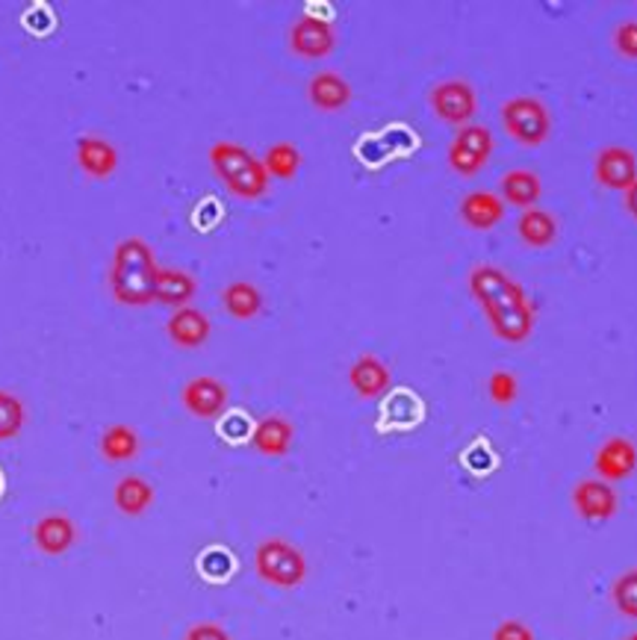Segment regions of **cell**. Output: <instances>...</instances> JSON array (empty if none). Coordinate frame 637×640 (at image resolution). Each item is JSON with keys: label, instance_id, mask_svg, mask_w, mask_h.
<instances>
[{"label": "cell", "instance_id": "cell-23", "mask_svg": "<svg viewBox=\"0 0 637 640\" xmlns=\"http://www.w3.org/2000/svg\"><path fill=\"white\" fill-rule=\"evenodd\" d=\"M221 304H225V311L233 319L251 322L263 313V292L251 280H233L221 292Z\"/></svg>", "mask_w": 637, "mask_h": 640}, {"label": "cell", "instance_id": "cell-17", "mask_svg": "<svg viewBox=\"0 0 637 640\" xmlns=\"http://www.w3.org/2000/svg\"><path fill=\"white\" fill-rule=\"evenodd\" d=\"M349 384L360 399H381L389 390V366L375 354H360L349 366Z\"/></svg>", "mask_w": 637, "mask_h": 640}, {"label": "cell", "instance_id": "cell-13", "mask_svg": "<svg viewBox=\"0 0 637 640\" xmlns=\"http://www.w3.org/2000/svg\"><path fill=\"white\" fill-rule=\"evenodd\" d=\"M593 470L602 481H626L637 470V446L628 437H611L597 449Z\"/></svg>", "mask_w": 637, "mask_h": 640}, {"label": "cell", "instance_id": "cell-35", "mask_svg": "<svg viewBox=\"0 0 637 640\" xmlns=\"http://www.w3.org/2000/svg\"><path fill=\"white\" fill-rule=\"evenodd\" d=\"M623 204H626V213L632 216V219L637 221V181L628 186L626 192H623Z\"/></svg>", "mask_w": 637, "mask_h": 640}, {"label": "cell", "instance_id": "cell-34", "mask_svg": "<svg viewBox=\"0 0 637 640\" xmlns=\"http://www.w3.org/2000/svg\"><path fill=\"white\" fill-rule=\"evenodd\" d=\"M493 640H534V631L528 629L526 623L505 620L496 626V631H493Z\"/></svg>", "mask_w": 637, "mask_h": 640}, {"label": "cell", "instance_id": "cell-30", "mask_svg": "<svg viewBox=\"0 0 637 640\" xmlns=\"http://www.w3.org/2000/svg\"><path fill=\"white\" fill-rule=\"evenodd\" d=\"M488 393H490V399L496 401V404H502V408H508V404H514V401H517V396H519L517 375H514V372H508V370H496L488 381Z\"/></svg>", "mask_w": 637, "mask_h": 640}, {"label": "cell", "instance_id": "cell-16", "mask_svg": "<svg viewBox=\"0 0 637 640\" xmlns=\"http://www.w3.org/2000/svg\"><path fill=\"white\" fill-rule=\"evenodd\" d=\"M505 201L498 198V192L476 190L460 201V221L472 230H493L498 221L505 219Z\"/></svg>", "mask_w": 637, "mask_h": 640}, {"label": "cell", "instance_id": "cell-27", "mask_svg": "<svg viewBox=\"0 0 637 640\" xmlns=\"http://www.w3.org/2000/svg\"><path fill=\"white\" fill-rule=\"evenodd\" d=\"M27 422V408L24 401L10 390H0V443H10L24 431Z\"/></svg>", "mask_w": 637, "mask_h": 640}, {"label": "cell", "instance_id": "cell-7", "mask_svg": "<svg viewBox=\"0 0 637 640\" xmlns=\"http://www.w3.org/2000/svg\"><path fill=\"white\" fill-rule=\"evenodd\" d=\"M429 107L443 124L467 128L478 112V95L472 83L467 81H443L429 92Z\"/></svg>", "mask_w": 637, "mask_h": 640}, {"label": "cell", "instance_id": "cell-25", "mask_svg": "<svg viewBox=\"0 0 637 640\" xmlns=\"http://www.w3.org/2000/svg\"><path fill=\"white\" fill-rule=\"evenodd\" d=\"M100 455L110 463H128L140 455V434L130 425H110L100 437Z\"/></svg>", "mask_w": 637, "mask_h": 640}, {"label": "cell", "instance_id": "cell-32", "mask_svg": "<svg viewBox=\"0 0 637 640\" xmlns=\"http://www.w3.org/2000/svg\"><path fill=\"white\" fill-rule=\"evenodd\" d=\"M219 431H221V437H228V440H245V437L251 440V431H254V425L249 422V416H242V413H230V416L221 420Z\"/></svg>", "mask_w": 637, "mask_h": 640}, {"label": "cell", "instance_id": "cell-12", "mask_svg": "<svg viewBox=\"0 0 637 640\" xmlns=\"http://www.w3.org/2000/svg\"><path fill=\"white\" fill-rule=\"evenodd\" d=\"M74 157H77L80 171L92 178V181H107L119 169V150L110 140L104 136H80L77 148H74Z\"/></svg>", "mask_w": 637, "mask_h": 640}, {"label": "cell", "instance_id": "cell-11", "mask_svg": "<svg viewBox=\"0 0 637 640\" xmlns=\"http://www.w3.org/2000/svg\"><path fill=\"white\" fill-rule=\"evenodd\" d=\"M573 508L581 520L605 522L611 520L620 508L617 491L602 479H585L573 487Z\"/></svg>", "mask_w": 637, "mask_h": 640}, {"label": "cell", "instance_id": "cell-3", "mask_svg": "<svg viewBox=\"0 0 637 640\" xmlns=\"http://www.w3.org/2000/svg\"><path fill=\"white\" fill-rule=\"evenodd\" d=\"M209 166L216 178L225 183L230 195L242 201H260L269 192V171L260 157H254L245 145L237 142H216L209 148Z\"/></svg>", "mask_w": 637, "mask_h": 640}, {"label": "cell", "instance_id": "cell-15", "mask_svg": "<svg viewBox=\"0 0 637 640\" xmlns=\"http://www.w3.org/2000/svg\"><path fill=\"white\" fill-rule=\"evenodd\" d=\"M166 334L178 349H201L213 334L207 313H201L199 307H180L166 322Z\"/></svg>", "mask_w": 637, "mask_h": 640}, {"label": "cell", "instance_id": "cell-8", "mask_svg": "<svg viewBox=\"0 0 637 640\" xmlns=\"http://www.w3.org/2000/svg\"><path fill=\"white\" fill-rule=\"evenodd\" d=\"M289 50L301 60H325L337 48V31L328 19H318L313 12H301L287 33Z\"/></svg>", "mask_w": 637, "mask_h": 640}, {"label": "cell", "instance_id": "cell-36", "mask_svg": "<svg viewBox=\"0 0 637 640\" xmlns=\"http://www.w3.org/2000/svg\"><path fill=\"white\" fill-rule=\"evenodd\" d=\"M626 640H637V631H632V635H628Z\"/></svg>", "mask_w": 637, "mask_h": 640}, {"label": "cell", "instance_id": "cell-14", "mask_svg": "<svg viewBox=\"0 0 637 640\" xmlns=\"http://www.w3.org/2000/svg\"><path fill=\"white\" fill-rule=\"evenodd\" d=\"M351 83L337 71H318L308 83V100L318 112H339L351 104Z\"/></svg>", "mask_w": 637, "mask_h": 640}, {"label": "cell", "instance_id": "cell-19", "mask_svg": "<svg viewBox=\"0 0 637 640\" xmlns=\"http://www.w3.org/2000/svg\"><path fill=\"white\" fill-rule=\"evenodd\" d=\"M498 198L510 207H519V213L531 210L543 198V181L531 169H510L498 181Z\"/></svg>", "mask_w": 637, "mask_h": 640}, {"label": "cell", "instance_id": "cell-26", "mask_svg": "<svg viewBox=\"0 0 637 640\" xmlns=\"http://www.w3.org/2000/svg\"><path fill=\"white\" fill-rule=\"evenodd\" d=\"M301 150L292 145V142H278L266 150L263 157V166L269 171V178H278V181H292L301 169Z\"/></svg>", "mask_w": 637, "mask_h": 640}, {"label": "cell", "instance_id": "cell-24", "mask_svg": "<svg viewBox=\"0 0 637 640\" xmlns=\"http://www.w3.org/2000/svg\"><path fill=\"white\" fill-rule=\"evenodd\" d=\"M112 502L124 517H142L154 505V487L140 475H124L112 491Z\"/></svg>", "mask_w": 637, "mask_h": 640}, {"label": "cell", "instance_id": "cell-31", "mask_svg": "<svg viewBox=\"0 0 637 640\" xmlns=\"http://www.w3.org/2000/svg\"><path fill=\"white\" fill-rule=\"evenodd\" d=\"M614 50L623 60H637V19L620 21L614 31Z\"/></svg>", "mask_w": 637, "mask_h": 640}, {"label": "cell", "instance_id": "cell-20", "mask_svg": "<svg viewBox=\"0 0 637 640\" xmlns=\"http://www.w3.org/2000/svg\"><path fill=\"white\" fill-rule=\"evenodd\" d=\"M292 437H296L292 422L284 420V416H266L251 431V446L266 458H284L292 446Z\"/></svg>", "mask_w": 637, "mask_h": 640}, {"label": "cell", "instance_id": "cell-6", "mask_svg": "<svg viewBox=\"0 0 637 640\" xmlns=\"http://www.w3.org/2000/svg\"><path fill=\"white\" fill-rule=\"evenodd\" d=\"M493 133L484 124H467L455 133V140L448 145V169L460 178H476L493 157Z\"/></svg>", "mask_w": 637, "mask_h": 640}, {"label": "cell", "instance_id": "cell-29", "mask_svg": "<svg viewBox=\"0 0 637 640\" xmlns=\"http://www.w3.org/2000/svg\"><path fill=\"white\" fill-rule=\"evenodd\" d=\"M233 567H237V564H233V555L225 550H219V546H216V550H207L199 558L201 576L209 581H225L230 572H233Z\"/></svg>", "mask_w": 637, "mask_h": 640}, {"label": "cell", "instance_id": "cell-10", "mask_svg": "<svg viewBox=\"0 0 637 640\" xmlns=\"http://www.w3.org/2000/svg\"><path fill=\"white\" fill-rule=\"evenodd\" d=\"M180 401L195 420H219L228 408V387L216 375H199L183 384Z\"/></svg>", "mask_w": 637, "mask_h": 640}, {"label": "cell", "instance_id": "cell-21", "mask_svg": "<svg viewBox=\"0 0 637 640\" xmlns=\"http://www.w3.org/2000/svg\"><path fill=\"white\" fill-rule=\"evenodd\" d=\"M199 292V280L192 278L190 271L183 269H163L157 275V301L166 307H192V299Z\"/></svg>", "mask_w": 637, "mask_h": 640}, {"label": "cell", "instance_id": "cell-33", "mask_svg": "<svg viewBox=\"0 0 637 640\" xmlns=\"http://www.w3.org/2000/svg\"><path fill=\"white\" fill-rule=\"evenodd\" d=\"M183 640H233L228 635V629H221L219 623H195L190 626V631L183 635Z\"/></svg>", "mask_w": 637, "mask_h": 640}, {"label": "cell", "instance_id": "cell-28", "mask_svg": "<svg viewBox=\"0 0 637 640\" xmlns=\"http://www.w3.org/2000/svg\"><path fill=\"white\" fill-rule=\"evenodd\" d=\"M611 602H614V608L623 617L637 620V570H626L623 576L614 579V584H611Z\"/></svg>", "mask_w": 637, "mask_h": 640}, {"label": "cell", "instance_id": "cell-22", "mask_svg": "<svg viewBox=\"0 0 637 640\" xmlns=\"http://www.w3.org/2000/svg\"><path fill=\"white\" fill-rule=\"evenodd\" d=\"M517 237L526 242L528 249H549L557 240V221L549 210L531 207V210L519 213Z\"/></svg>", "mask_w": 637, "mask_h": 640}, {"label": "cell", "instance_id": "cell-1", "mask_svg": "<svg viewBox=\"0 0 637 640\" xmlns=\"http://www.w3.org/2000/svg\"><path fill=\"white\" fill-rule=\"evenodd\" d=\"M469 292L488 316L493 337L510 346H522L531 340L538 313L528 299L526 287L517 278H510L508 271L498 269L493 263H481L469 271Z\"/></svg>", "mask_w": 637, "mask_h": 640}, {"label": "cell", "instance_id": "cell-2", "mask_svg": "<svg viewBox=\"0 0 637 640\" xmlns=\"http://www.w3.org/2000/svg\"><path fill=\"white\" fill-rule=\"evenodd\" d=\"M157 257L142 237H128L112 249L110 292L124 307H148L157 301Z\"/></svg>", "mask_w": 637, "mask_h": 640}, {"label": "cell", "instance_id": "cell-18", "mask_svg": "<svg viewBox=\"0 0 637 640\" xmlns=\"http://www.w3.org/2000/svg\"><path fill=\"white\" fill-rule=\"evenodd\" d=\"M33 541L39 546V552L50 555V558H60L77 543V529L65 514H48L36 522L33 529Z\"/></svg>", "mask_w": 637, "mask_h": 640}, {"label": "cell", "instance_id": "cell-5", "mask_svg": "<svg viewBox=\"0 0 637 640\" xmlns=\"http://www.w3.org/2000/svg\"><path fill=\"white\" fill-rule=\"evenodd\" d=\"M502 128L510 140L522 148H540L552 133V116L549 107L534 95H517L502 104Z\"/></svg>", "mask_w": 637, "mask_h": 640}, {"label": "cell", "instance_id": "cell-4", "mask_svg": "<svg viewBox=\"0 0 637 640\" xmlns=\"http://www.w3.org/2000/svg\"><path fill=\"white\" fill-rule=\"evenodd\" d=\"M254 570L272 588L292 591L308 579V558L299 546H292L284 538H269V541L260 543L257 552H254Z\"/></svg>", "mask_w": 637, "mask_h": 640}, {"label": "cell", "instance_id": "cell-9", "mask_svg": "<svg viewBox=\"0 0 637 640\" xmlns=\"http://www.w3.org/2000/svg\"><path fill=\"white\" fill-rule=\"evenodd\" d=\"M593 181L602 190L626 192L637 181V157L632 148L608 145L593 157Z\"/></svg>", "mask_w": 637, "mask_h": 640}]
</instances>
